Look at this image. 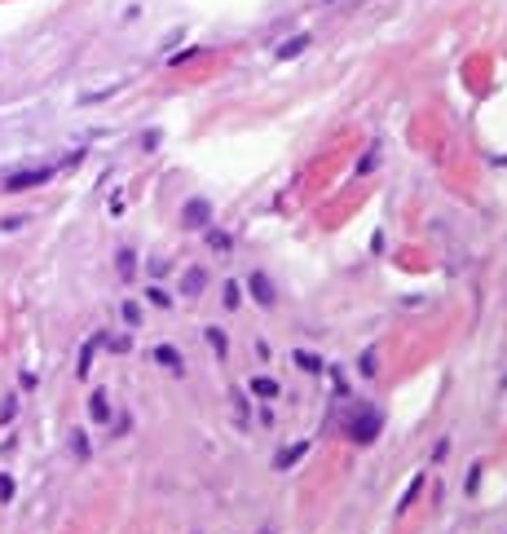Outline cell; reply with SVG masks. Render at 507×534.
I'll return each mask as SVG.
<instances>
[{
	"mask_svg": "<svg viewBox=\"0 0 507 534\" xmlns=\"http://www.w3.org/2000/svg\"><path fill=\"white\" fill-rule=\"evenodd\" d=\"M124 318H128V327H137V322H141V305H132V300H124Z\"/></svg>",
	"mask_w": 507,
	"mask_h": 534,
	"instance_id": "7402d4cb",
	"label": "cell"
},
{
	"mask_svg": "<svg viewBox=\"0 0 507 534\" xmlns=\"http://www.w3.org/2000/svg\"><path fill=\"white\" fill-rule=\"evenodd\" d=\"M309 455V442H292L287 451H278V459H274V468H292L296 459H305Z\"/></svg>",
	"mask_w": 507,
	"mask_h": 534,
	"instance_id": "ba28073f",
	"label": "cell"
},
{
	"mask_svg": "<svg viewBox=\"0 0 507 534\" xmlns=\"http://www.w3.org/2000/svg\"><path fill=\"white\" fill-rule=\"evenodd\" d=\"M380 164V150H366V155H362V160H357V173H371V168H375Z\"/></svg>",
	"mask_w": 507,
	"mask_h": 534,
	"instance_id": "44dd1931",
	"label": "cell"
},
{
	"mask_svg": "<svg viewBox=\"0 0 507 534\" xmlns=\"http://www.w3.org/2000/svg\"><path fill=\"white\" fill-rule=\"evenodd\" d=\"M292 358H296V367L305 371V375H327V362H322L318 354H313V349H296Z\"/></svg>",
	"mask_w": 507,
	"mask_h": 534,
	"instance_id": "52a82bcc",
	"label": "cell"
},
{
	"mask_svg": "<svg viewBox=\"0 0 507 534\" xmlns=\"http://www.w3.org/2000/svg\"><path fill=\"white\" fill-rule=\"evenodd\" d=\"M247 388L260 397V402H274V397H278V380H269V375H256V380H251Z\"/></svg>",
	"mask_w": 507,
	"mask_h": 534,
	"instance_id": "9c48e42d",
	"label": "cell"
},
{
	"mask_svg": "<svg viewBox=\"0 0 507 534\" xmlns=\"http://www.w3.org/2000/svg\"><path fill=\"white\" fill-rule=\"evenodd\" d=\"M221 305H225V309H238V305H243V287H238L234 278H225V283H221Z\"/></svg>",
	"mask_w": 507,
	"mask_h": 534,
	"instance_id": "7c38bea8",
	"label": "cell"
},
{
	"mask_svg": "<svg viewBox=\"0 0 507 534\" xmlns=\"http://www.w3.org/2000/svg\"><path fill=\"white\" fill-rule=\"evenodd\" d=\"M89 415L98 420V424H106V420H111V402H106V393H102V388H93V397H89Z\"/></svg>",
	"mask_w": 507,
	"mask_h": 534,
	"instance_id": "30bf717a",
	"label": "cell"
},
{
	"mask_svg": "<svg viewBox=\"0 0 507 534\" xmlns=\"http://www.w3.org/2000/svg\"><path fill=\"white\" fill-rule=\"evenodd\" d=\"M445 455H450V442H445V437H441V442H437V446H432V459H437V464H441V459H445Z\"/></svg>",
	"mask_w": 507,
	"mask_h": 534,
	"instance_id": "484cf974",
	"label": "cell"
},
{
	"mask_svg": "<svg viewBox=\"0 0 507 534\" xmlns=\"http://www.w3.org/2000/svg\"><path fill=\"white\" fill-rule=\"evenodd\" d=\"M477 485H481V464H472V468H468V481H463V490H468V494H477Z\"/></svg>",
	"mask_w": 507,
	"mask_h": 534,
	"instance_id": "d6986e66",
	"label": "cell"
},
{
	"mask_svg": "<svg viewBox=\"0 0 507 534\" xmlns=\"http://www.w3.org/2000/svg\"><path fill=\"white\" fill-rule=\"evenodd\" d=\"M203 287H208V274L203 270H190L186 278H181V296H199Z\"/></svg>",
	"mask_w": 507,
	"mask_h": 534,
	"instance_id": "8fae6325",
	"label": "cell"
},
{
	"mask_svg": "<svg viewBox=\"0 0 507 534\" xmlns=\"http://www.w3.org/2000/svg\"><path fill=\"white\" fill-rule=\"evenodd\" d=\"M53 177V168H31V173H14V177H5V190L14 194V190H31V186H44V181Z\"/></svg>",
	"mask_w": 507,
	"mask_h": 534,
	"instance_id": "3957f363",
	"label": "cell"
},
{
	"mask_svg": "<svg viewBox=\"0 0 507 534\" xmlns=\"http://www.w3.org/2000/svg\"><path fill=\"white\" fill-rule=\"evenodd\" d=\"M208 243H212V248H216V252H225V248H229V239H225V234H216V230H212V225H208Z\"/></svg>",
	"mask_w": 507,
	"mask_h": 534,
	"instance_id": "cb8c5ba5",
	"label": "cell"
},
{
	"mask_svg": "<svg viewBox=\"0 0 507 534\" xmlns=\"http://www.w3.org/2000/svg\"><path fill=\"white\" fill-rule=\"evenodd\" d=\"M375 371H380V354H375V349H362V354H357V375L375 380Z\"/></svg>",
	"mask_w": 507,
	"mask_h": 534,
	"instance_id": "4fadbf2b",
	"label": "cell"
},
{
	"mask_svg": "<svg viewBox=\"0 0 507 534\" xmlns=\"http://www.w3.org/2000/svg\"><path fill=\"white\" fill-rule=\"evenodd\" d=\"M98 345H102V331L84 345V354H80V375H89V367H93V354H98Z\"/></svg>",
	"mask_w": 507,
	"mask_h": 534,
	"instance_id": "9a60e30c",
	"label": "cell"
},
{
	"mask_svg": "<svg viewBox=\"0 0 507 534\" xmlns=\"http://www.w3.org/2000/svg\"><path fill=\"white\" fill-rule=\"evenodd\" d=\"M234 406H238V415L247 420V397H243V388H234Z\"/></svg>",
	"mask_w": 507,
	"mask_h": 534,
	"instance_id": "4316f807",
	"label": "cell"
},
{
	"mask_svg": "<svg viewBox=\"0 0 507 534\" xmlns=\"http://www.w3.org/2000/svg\"><path fill=\"white\" fill-rule=\"evenodd\" d=\"M199 53V49H181V53H172V58H168V62H172V67H181V62H190V58H195Z\"/></svg>",
	"mask_w": 507,
	"mask_h": 534,
	"instance_id": "d4e9b609",
	"label": "cell"
},
{
	"mask_svg": "<svg viewBox=\"0 0 507 534\" xmlns=\"http://www.w3.org/2000/svg\"><path fill=\"white\" fill-rule=\"evenodd\" d=\"M146 300H150L154 309H172V296H168L163 287H146Z\"/></svg>",
	"mask_w": 507,
	"mask_h": 534,
	"instance_id": "2e32d148",
	"label": "cell"
},
{
	"mask_svg": "<svg viewBox=\"0 0 507 534\" xmlns=\"http://www.w3.org/2000/svg\"><path fill=\"white\" fill-rule=\"evenodd\" d=\"M309 49V31H296V35H287V40L274 49V58H278V62H292V58H300Z\"/></svg>",
	"mask_w": 507,
	"mask_h": 534,
	"instance_id": "277c9868",
	"label": "cell"
},
{
	"mask_svg": "<svg viewBox=\"0 0 507 534\" xmlns=\"http://www.w3.org/2000/svg\"><path fill=\"white\" fill-rule=\"evenodd\" d=\"M168 270H172V265H168V261H150V274H154V278H163Z\"/></svg>",
	"mask_w": 507,
	"mask_h": 534,
	"instance_id": "83f0119b",
	"label": "cell"
},
{
	"mask_svg": "<svg viewBox=\"0 0 507 534\" xmlns=\"http://www.w3.org/2000/svg\"><path fill=\"white\" fill-rule=\"evenodd\" d=\"M256 534H274V530H269V526H260V530H256Z\"/></svg>",
	"mask_w": 507,
	"mask_h": 534,
	"instance_id": "f1b7e54d",
	"label": "cell"
},
{
	"mask_svg": "<svg viewBox=\"0 0 507 534\" xmlns=\"http://www.w3.org/2000/svg\"><path fill=\"white\" fill-rule=\"evenodd\" d=\"M247 287H251V296H256V305H265V309H269V305H274V296H278V291H274V283H269L265 274H251V278H247Z\"/></svg>",
	"mask_w": 507,
	"mask_h": 534,
	"instance_id": "8992f818",
	"label": "cell"
},
{
	"mask_svg": "<svg viewBox=\"0 0 507 534\" xmlns=\"http://www.w3.org/2000/svg\"><path fill=\"white\" fill-rule=\"evenodd\" d=\"M203 336H208V345H212V354H216V358H225V354H229V340H225L221 327H208Z\"/></svg>",
	"mask_w": 507,
	"mask_h": 534,
	"instance_id": "5bb4252c",
	"label": "cell"
},
{
	"mask_svg": "<svg viewBox=\"0 0 507 534\" xmlns=\"http://www.w3.org/2000/svg\"><path fill=\"white\" fill-rule=\"evenodd\" d=\"M71 451L84 459V455H89V437H84V433H71Z\"/></svg>",
	"mask_w": 507,
	"mask_h": 534,
	"instance_id": "ffe728a7",
	"label": "cell"
},
{
	"mask_svg": "<svg viewBox=\"0 0 507 534\" xmlns=\"http://www.w3.org/2000/svg\"><path fill=\"white\" fill-rule=\"evenodd\" d=\"M419 490H424V477H415V481H410V490L402 494V503H397V513H406V508H410V499H415Z\"/></svg>",
	"mask_w": 507,
	"mask_h": 534,
	"instance_id": "ac0fdd59",
	"label": "cell"
},
{
	"mask_svg": "<svg viewBox=\"0 0 507 534\" xmlns=\"http://www.w3.org/2000/svg\"><path fill=\"white\" fill-rule=\"evenodd\" d=\"M212 225V203L208 199H190L186 208H181V230H208Z\"/></svg>",
	"mask_w": 507,
	"mask_h": 534,
	"instance_id": "7a4b0ae2",
	"label": "cell"
},
{
	"mask_svg": "<svg viewBox=\"0 0 507 534\" xmlns=\"http://www.w3.org/2000/svg\"><path fill=\"white\" fill-rule=\"evenodd\" d=\"M380 433H384V415H380L375 406H362L353 420H344V437H348L353 446H371Z\"/></svg>",
	"mask_w": 507,
	"mask_h": 534,
	"instance_id": "6da1fadb",
	"label": "cell"
},
{
	"mask_svg": "<svg viewBox=\"0 0 507 534\" xmlns=\"http://www.w3.org/2000/svg\"><path fill=\"white\" fill-rule=\"evenodd\" d=\"M115 261H119V274H124V278H132V274H137V257H132V248H124Z\"/></svg>",
	"mask_w": 507,
	"mask_h": 534,
	"instance_id": "e0dca14e",
	"label": "cell"
},
{
	"mask_svg": "<svg viewBox=\"0 0 507 534\" xmlns=\"http://www.w3.org/2000/svg\"><path fill=\"white\" fill-rule=\"evenodd\" d=\"M9 499H14V481L0 472V503H9Z\"/></svg>",
	"mask_w": 507,
	"mask_h": 534,
	"instance_id": "603a6c76",
	"label": "cell"
},
{
	"mask_svg": "<svg viewBox=\"0 0 507 534\" xmlns=\"http://www.w3.org/2000/svg\"><path fill=\"white\" fill-rule=\"evenodd\" d=\"M154 362H159L163 371H172V375H186V358H181L172 345H159V349H154Z\"/></svg>",
	"mask_w": 507,
	"mask_h": 534,
	"instance_id": "5b68a950",
	"label": "cell"
}]
</instances>
